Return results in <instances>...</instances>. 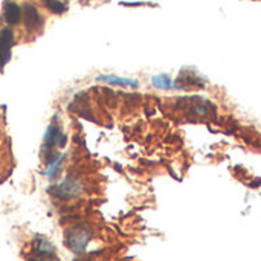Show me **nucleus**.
Returning a JSON list of instances; mask_svg holds the SVG:
<instances>
[{
    "label": "nucleus",
    "mask_w": 261,
    "mask_h": 261,
    "mask_svg": "<svg viewBox=\"0 0 261 261\" xmlns=\"http://www.w3.org/2000/svg\"><path fill=\"white\" fill-rule=\"evenodd\" d=\"M99 81L109 83V84H115V86H121V87H138L139 83L136 80H128V78H119V76H113V75H101L98 76Z\"/></svg>",
    "instance_id": "6"
},
{
    "label": "nucleus",
    "mask_w": 261,
    "mask_h": 261,
    "mask_svg": "<svg viewBox=\"0 0 261 261\" xmlns=\"http://www.w3.org/2000/svg\"><path fill=\"white\" fill-rule=\"evenodd\" d=\"M0 128H3V116H2V110H0Z\"/></svg>",
    "instance_id": "10"
},
{
    "label": "nucleus",
    "mask_w": 261,
    "mask_h": 261,
    "mask_svg": "<svg viewBox=\"0 0 261 261\" xmlns=\"http://www.w3.org/2000/svg\"><path fill=\"white\" fill-rule=\"evenodd\" d=\"M14 168V154L11 141L3 128H0V184L6 180Z\"/></svg>",
    "instance_id": "1"
},
{
    "label": "nucleus",
    "mask_w": 261,
    "mask_h": 261,
    "mask_svg": "<svg viewBox=\"0 0 261 261\" xmlns=\"http://www.w3.org/2000/svg\"><path fill=\"white\" fill-rule=\"evenodd\" d=\"M86 243H87V234L84 232V231H78V229H75L73 232H72V236H70V239H69V246H70V249H73V251H81L84 246H86Z\"/></svg>",
    "instance_id": "7"
},
{
    "label": "nucleus",
    "mask_w": 261,
    "mask_h": 261,
    "mask_svg": "<svg viewBox=\"0 0 261 261\" xmlns=\"http://www.w3.org/2000/svg\"><path fill=\"white\" fill-rule=\"evenodd\" d=\"M205 86V78L194 73L190 69L182 70V73L177 76L174 87L180 89V90H194V89H202Z\"/></svg>",
    "instance_id": "2"
},
{
    "label": "nucleus",
    "mask_w": 261,
    "mask_h": 261,
    "mask_svg": "<svg viewBox=\"0 0 261 261\" xmlns=\"http://www.w3.org/2000/svg\"><path fill=\"white\" fill-rule=\"evenodd\" d=\"M32 261H57L50 243H47V242H44V240H40V242L34 246Z\"/></svg>",
    "instance_id": "4"
},
{
    "label": "nucleus",
    "mask_w": 261,
    "mask_h": 261,
    "mask_svg": "<svg viewBox=\"0 0 261 261\" xmlns=\"http://www.w3.org/2000/svg\"><path fill=\"white\" fill-rule=\"evenodd\" d=\"M151 83L158 89H173L174 87V83L171 81V78L168 75H156L151 78Z\"/></svg>",
    "instance_id": "8"
},
{
    "label": "nucleus",
    "mask_w": 261,
    "mask_h": 261,
    "mask_svg": "<svg viewBox=\"0 0 261 261\" xmlns=\"http://www.w3.org/2000/svg\"><path fill=\"white\" fill-rule=\"evenodd\" d=\"M21 18H23L24 28H26L28 32H37V29H40L41 24H43V18H41L40 12L31 3H26L23 6V9H21Z\"/></svg>",
    "instance_id": "3"
},
{
    "label": "nucleus",
    "mask_w": 261,
    "mask_h": 261,
    "mask_svg": "<svg viewBox=\"0 0 261 261\" xmlns=\"http://www.w3.org/2000/svg\"><path fill=\"white\" fill-rule=\"evenodd\" d=\"M44 3L54 12H63L64 11V6H63V3L60 0H44Z\"/></svg>",
    "instance_id": "9"
},
{
    "label": "nucleus",
    "mask_w": 261,
    "mask_h": 261,
    "mask_svg": "<svg viewBox=\"0 0 261 261\" xmlns=\"http://www.w3.org/2000/svg\"><path fill=\"white\" fill-rule=\"evenodd\" d=\"M5 20L9 24L20 23V20H21V9H20V6L17 3H12V2L6 3V6H5Z\"/></svg>",
    "instance_id": "5"
}]
</instances>
